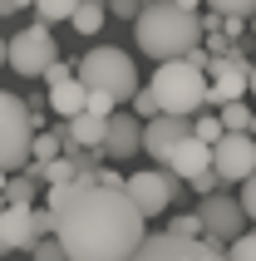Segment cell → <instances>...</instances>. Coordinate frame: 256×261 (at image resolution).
I'll return each instance as SVG.
<instances>
[{
  "mask_svg": "<svg viewBox=\"0 0 256 261\" xmlns=\"http://www.w3.org/2000/svg\"><path fill=\"white\" fill-rule=\"evenodd\" d=\"M212 10H222V15H251L256 10V0H207Z\"/></svg>",
  "mask_w": 256,
  "mask_h": 261,
  "instance_id": "obj_27",
  "label": "cell"
},
{
  "mask_svg": "<svg viewBox=\"0 0 256 261\" xmlns=\"http://www.w3.org/2000/svg\"><path fill=\"white\" fill-rule=\"evenodd\" d=\"M49 212H55V237L64 242V256L84 261H114L133 256L143 242V212L128 197V188L99 182V177H69L49 188Z\"/></svg>",
  "mask_w": 256,
  "mask_h": 261,
  "instance_id": "obj_1",
  "label": "cell"
},
{
  "mask_svg": "<svg viewBox=\"0 0 256 261\" xmlns=\"http://www.w3.org/2000/svg\"><path fill=\"white\" fill-rule=\"evenodd\" d=\"M251 25H256V10H251Z\"/></svg>",
  "mask_w": 256,
  "mask_h": 261,
  "instance_id": "obj_38",
  "label": "cell"
},
{
  "mask_svg": "<svg viewBox=\"0 0 256 261\" xmlns=\"http://www.w3.org/2000/svg\"><path fill=\"white\" fill-rule=\"evenodd\" d=\"M40 177L55 188V182H69V177H79V173H74V158H69V153H59V158L40 163Z\"/></svg>",
  "mask_w": 256,
  "mask_h": 261,
  "instance_id": "obj_20",
  "label": "cell"
},
{
  "mask_svg": "<svg viewBox=\"0 0 256 261\" xmlns=\"http://www.w3.org/2000/svg\"><path fill=\"white\" fill-rule=\"evenodd\" d=\"M30 148H35V118H30V103L20 94H5L0 89V168L15 173L30 163Z\"/></svg>",
  "mask_w": 256,
  "mask_h": 261,
  "instance_id": "obj_5",
  "label": "cell"
},
{
  "mask_svg": "<svg viewBox=\"0 0 256 261\" xmlns=\"http://www.w3.org/2000/svg\"><path fill=\"white\" fill-rule=\"evenodd\" d=\"M55 55H59V44H55V35H49L44 20L40 25H25L15 40H5V64H10L20 79H40Z\"/></svg>",
  "mask_w": 256,
  "mask_h": 261,
  "instance_id": "obj_6",
  "label": "cell"
},
{
  "mask_svg": "<svg viewBox=\"0 0 256 261\" xmlns=\"http://www.w3.org/2000/svg\"><path fill=\"white\" fill-rule=\"evenodd\" d=\"M168 168H172L177 177H183V182H192L197 173H207V168H212V143H202V138H192V133H187L183 143L172 148Z\"/></svg>",
  "mask_w": 256,
  "mask_h": 261,
  "instance_id": "obj_15",
  "label": "cell"
},
{
  "mask_svg": "<svg viewBox=\"0 0 256 261\" xmlns=\"http://www.w3.org/2000/svg\"><path fill=\"white\" fill-rule=\"evenodd\" d=\"M49 109H55L59 118H69V114H79V109H89V84L79 79V69H74L69 79L49 84Z\"/></svg>",
  "mask_w": 256,
  "mask_h": 261,
  "instance_id": "obj_16",
  "label": "cell"
},
{
  "mask_svg": "<svg viewBox=\"0 0 256 261\" xmlns=\"http://www.w3.org/2000/svg\"><path fill=\"white\" fill-rule=\"evenodd\" d=\"M89 109H94V114H114L118 99H114V94H104V89H89Z\"/></svg>",
  "mask_w": 256,
  "mask_h": 261,
  "instance_id": "obj_29",
  "label": "cell"
},
{
  "mask_svg": "<svg viewBox=\"0 0 256 261\" xmlns=\"http://www.w3.org/2000/svg\"><path fill=\"white\" fill-rule=\"evenodd\" d=\"M242 207H246V222H256V168L242 177Z\"/></svg>",
  "mask_w": 256,
  "mask_h": 261,
  "instance_id": "obj_26",
  "label": "cell"
},
{
  "mask_svg": "<svg viewBox=\"0 0 256 261\" xmlns=\"http://www.w3.org/2000/svg\"><path fill=\"white\" fill-rule=\"evenodd\" d=\"M202 237H212V242H232L237 232H246V207L242 197H232V192H207L202 197Z\"/></svg>",
  "mask_w": 256,
  "mask_h": 261,
  "instance_id": "obj_11",
  "label": "cell"
},
{
  "mask_svg": "<svg viewBox=\"0 0 256 261\" xmlns=\"http://www.w3.org/2000/svg\"><path fill=\"white\" fill-rule=\"evenodd\" d=\"M104 20H109V0H79L69 15V25L79 30V35H99Z\"/></svg>",
  "mask_w": 256,
  "mask_h": 261,
  "instance_id": "obj_18",
  "label": "cell"
},
{
  "mask_svg": "<svg viewBox=\"0 0 256 261\" xmlns=\"http://www.w3.org/2000/svg\"><path fill=\"white\" fill-rule=\"evenodd\" d=\"M128 197L138 202L143 217H158V212H168L172 197H177V188H183V177L172 173L168 163H153V168H143V173H128L123 177Z\"/></svg>",
  "mask_w": 256,
  "mask_h": 261,
  "instance_id": "obj_7",
  "label": "cell"
},
{
  "mask_svg": "<svg viewBox=\"0 0 256 261\" xmlns=\"http://www.w3.org/2000/svg\"><path fill=\"white\" fill-rule=\"evenodd\" d=\"M217 114H222V128H251V109L242 99H227Z\"/></svg>",
  "mask_w": 256,
  "mask_h": 261,
  "instance_id": "obj_22",
  "label": "cell"
},
{
  "mask_svg": "<svg viewBox=\"0 0 256 261\" xmlns=\"http://www.w3.org/2000/svg\"><path fill=\"white\" fill-rule=\"evenodd\" d=\"M143 153V118L138 114H109V138H104V158H133Z\"/></svg>",
  "mask_w": 256,
  "mask_h": 261,
  "instance_id": "obj_13",
  "label": "cell"
},
{
  "mask_svg": "<svg viewBox=\"0 0 256 261\" xmlns=\"http://www.w3.org/2000/svg\"><path fill=\"white\" fill-rule=\"evenodd\" d=\"M138 10H143V0H109V15H118V20H133Z\"/></svg>",
  "mask_w": 256,
  "mask_h": 261,
  "instance_id": "obj_31",
  "label": "cell"
},
{
  "mask_svg": "<svg viewBox=\"0 0 256 261\" xmlns=\"http://www.w3.org/2000/svg\"><path fill=\"white\" fill-rule=\"evenodd\" d=\"M109 138V114H94V109H79V114L64 118V143H79V148H104Z\"/></svg>",
  "mask_w": 256,
  "mask_h": 261,
  "instance_id": "obj_14",
  "label": "cell"
},
{
  "mask_svg": "<svg viewBox=\"0 0 256 261\" xmlns=\"http://www.w3.org/2000/svg\"><path fill=\"white\" fill-rule=\"evenodd\" d=\"M25 5H30V0H25Z\"/></svg>",
  "mask_w": 256,
  "mask_h": 261,
  "instance_id": "obj_39",
  "label": "cell"
},
{
  "mask_svg": "<svg viewBox=\"0 0 256 261\" xmlns=\"http://www.w3.org/2000/svg\"><path fill=\"white\" fill-rule=\"evenodd\" d=\"M133 114H138V118H153V114H158V94H153V84L133 94Z\"/></svg>",
  "mask_w": 256,
  "mask_h": 261,
  "instance_id": "obj_25",
  "label": "cell"
},
{
  "mask_svg": "<svg viewBox=\"0 0 256 261\" xmlns=\"http://www.w3.org/2000/svg\"><path fill=\"white\" fill-rule=\"evenodd\" d=\"M207 74H212V79H207V103H217V109H222L227 99L251 94V64H246V55L237 49V44H232L227 55H217L212 64H207Z\"/></svg>",
  "mask_w": 256,
  "mask_h": 261,
  "instance_id": "obj_10",
  "label": "cell"
},
{
  "mask_svg": "<svg viewBox=\"0 0 256 261\" xmlns=\"http://www.w3.org/2000/svg\"><path fill=\"white\" fill-rule=\"evenodd\" d=\"M187 133H192V118L187 114H168V109H158L153 118H143V153L153 163H168L172 148L183 143Z\"/></svg>",
  "mask_w": 256,
  "mask_h": 261,
  "instance_id": "obj_12",
  "label": "cell"
},
{
  "mask_svg": "<svg viewBox=\"0 0 256 261\" xmlns=\"http://www.w3.org/2000/svg\"><path fill=\"white\" fill-rule=\"evenodd\" d=\"M69 74H74V64H64V59L55 55V59H49V69H44L40 79H44V84H59V79H69Z\"/></svg>",
  "mask_w": 256,
  "mask_h": 261,
  "instance_id": "obj_30",
  "label": "cell"
},
{
  "mask_svg": "<svg viewBox=\"0 0 256 261\" xmlns=\"http://www.w3.org/2000/svg\"><path fill=\"white\" fill-rule=\"evenodd\" d=\"M177 5H183V10H202V5H207V0H177Z\"/></svg>",
  "mask_w": 256,
  "mask_h": 261,
  "instance_id": "obj_34",
  "label": "cell"
},
{
  "mask_svg": "<svg viewBox=\"0 0 256 261\" xmlns=\"http://www.w3.org/2000/svg\"><path fill=\"white\" fill-rule=\"evenodd\" d=\"M242 30H246V15H222V35L227 40H242Z\"/></svg>",
  "mask_w": 256,
  "mask_h": 261,
  "instance_id": "obj_32",
  "label": "cell"
},
{
  "mask_svg": "<svg viewBox=\"0 0 256 261\" xmlns=\"http://www.w3.org/2000/svg\"><path fill=\"white\" fill-rule=\"evenodd\" d=\"M133 40L153 59H177L202 44V20L197 10H183L177 0H143V10L133 15Z\"/></svg>",
  "mask_w": 256,
  "mask_h": 261,
  "instance_id": "obj_2",
  "label": "cell"
},
{
  "mask_svg": "<svg viewBox=\"0 0 256 261\" xmlns=\"http://www.w3.org/2000/svg\"><path fill=\"white\" fill-rule=\"evenodd\" d=\"M153 94H158V109L192 118L197 109H207V69H202L192 55L163 59L153 69Z\"/></svg>",
  "mask_w": 256,
  "mask_h": 261,
  "instance_id": "obj_3",
  "label": "cell"
},
{
  "mask_svg": "<svg viewBox=\"0 0 256 261\" xmlns=\"http://www.w3.org/2000/svg\"><path fill=\"white\" fill-rule=\"evenodd\" d=\"M0 64H5V40H0Z\"/></svg>",
  "mask_w": 256,
  "mask_h": 261,
  "instance_id": "obj_37",
  "label": "cell"
},
{
  "mask_svg": "<svg viewBox=\"0 0 256 261\" xmlns=\"http://www.w3.org/2000/svg\"><path fill=\"white\" fill-rule=\"evenodd\" d=\"M40 163L30 158L25 168H20V177H5V202H35V192H40Z\"/></svg>",
  "mask_w": 256,
  "mask_h": 261,
  "instance_id": "obj_17",
  "label": "cell"
},
{
  "mask_svg": "<svg viewBox=\"0 0 256 261\" xmlns=\"http://www.w3.org/2000/svg\"><path fill=\"white\" fill-rule=\"evenodd\" d=\"M217 188H222L217 168H207V173H197V177H192V192H197V197H207V192H217Z\"/></svg>",
  "mask_w": 256,
  "mask_h": 261,
  "instance_id": "obj_28",
  "label": "cell"
},
{
  "mask_svg": "<svg viewBox=\"0 0 256 261\" xmlns=\"http://www.w3.org/2000/svg\"><path fill=\"white\" fill-rule=\"evenodd\" d=\"M251 99H256V64H251Z\"/></svg>",
  "mask_w": 256,
  "mask_h": 261,
  "instance_id": "obj_35",
  "label": "cell"
},
{
  "mask_svg": "<svg viewBox=\"0 0 256 261\" xmlns=\"http://www.w3.org/2000/svg\"><path fill=\"white\" fill-rule=\"evenodd\" d=\"M59 153H64V128H55V133H40V128H35L30 158H35V163H49V158H59Z\"/></svg>",
  "mask_w": 256,
  "mask_h": 261,
  "instance_id": "obj_19",
  "label": "cell"
},
{
  "mask_svg": "<svg viewBox=\"0 0 256 261\" xmlns=\"http://www.w3.org/2000/svg\"><path fill=\"white\" fill-rule=\"evenodd\" d=\"M212 168H217V177H222L227 188L242 182V177L256 168V133L251 128H227L212 143Z\"/></svg>",
  "mask_w": 256,
  "mask_h": 261,
  "instance_id": "obj_9",
  "label": "cell"
},
{
  "mask_svg": "<svg viewBox=\"0 0 256 261\" xmlns=\"http://www.w3.org/2000/svg\"><path fill=\"white\" fill-rule=\"evenodd\" d=\"M74 5H79V0H35V10H40L44 25H55V20H69Z\"/></svg>",
  "mask_w": 256,
  "mask_h": 261,
  "instance_id": "obj_23",
  "label": "cell"
},
{
  "mask_svg": "<svg viewBox=\"0 0 256 261\" xmlns=\"http://www.w3.org/2000/svg\"><path fill=\"white\" fill-rule=\"evenodd\" d=\"M5 251H10V247H5V237H0V256H5Z\"/></svg>",
  "mask_w": 256,
  "mask_h": 261,
  "instance_id": "obj_36",
  "label": "cell"
},
{
  "mask_svg": "<svg viewBox=\"0 0 256 261\" xmlns=\"http://www.w3.org/2000/svg\"><path fill=\"white\" fill-rule=\"evenodd\" d=\"M44 232H55V212H49V207L5 202V212H0V237H5L10 251H30L35 237H44Z\"/></svg>",
  "mask_w": 256,
  "mask_h": 261,
  "instance_id": "obj_8",
  "label": "cell"
},
{
  "mask_svg": "<svg viewBox=\"0 0 256 261\" xmlns=\"http://www.w3.org/2000/svg\"><path fill=\"white\" fill-rule=\"evenodd\" d=\"M20 5H25V0H0V15H15Z\"/></svg>",
  "mask_w": 256,
  "mask_h": 261,
  "instance_id": "obj_33",
  "label": "cell"
},
{
  "mask_svg": "<svg viewBox=\"0 0 256 261\" xmlns=\"http://www.w3.org/2000/svg\"><path fill=\"white\" fill-rule=\"evenodd\" d=\"M222 133H227V128H222V114H202V109L192 114V138H202V143H217Z\"/></svg>",
  "mask_w": 256,
  "mask_h": 261,
  "instance_id": "obj_21",
  "label": "cell"
},
{
  "mask_svg": "<svg viewBox=\"0 0 256 261\" xmlns=\"http://www.w3.org/2000/svg\"><path fill=\"white\" fill-rule=\"evenodd\" d=\"M79 79H84L89 89L114 94L118 103L138 94V64H133L118 44H99V49H89V55L79 59Z\"/></svg>",
  "mask_w": 256,
  "mask_h": 261,
  "instance_id": "obj_4",
  "label": "cell"
},
{
  "mask_svg": "<svg viewBox=\"0 0 256 261\" xmlns=\"http://www.w3.org/2000/svg\"><path fill=\"white\" fill-rule=\"evenodd\" d=\"M227 251H232V256H242V261H256V232H237L227 242Z\"/></svg>",
  "mask_w": 256,
  "mask_h": 261,
  "instance_id": "obj_24",
  "label": "cell"
}]
</instances>
